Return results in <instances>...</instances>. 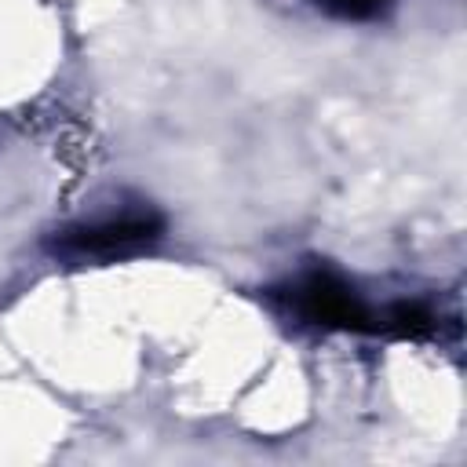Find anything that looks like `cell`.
Listing matches in <instances>:
<instances>
[{"label":"cell","mask_w":467,"mask_h":467,"mask_svg":"<svg viewBox=\"0 0 467 467\" xmlns=\"http://www.w3.org/2000/svg\"><path fill=\"white\" fill-rule=\"evenodd\" d=\"M164 237V219L153 208H124L120 215H102L77 223L47 237V252L62 263H113L153 248Z\"/></svg>","instance_id":"6da1fadb"},{"label":"cell","mask_w":467,"mask_h":467,"mask_svg":"<svg viewBox=\"0 0 467 467\" xmlns=\"http://www.w3.org/2000/svg\"><path fill=\"white\" fill-rule=\"evenodd\" d=\"M288 303L303 321L347 332H376V310L358 299L350 285H343L328 270H314L288 288Z\"/></svg>","instance_id":"7a4b0ae2"},{"label":"cell","mask_w":467,"mask_h":467,"mask_svg":"<svg viewBox=\"0 0 467 467\" xmlns=\"http://www.w3.org/2000/svg\"><path fill=\"white\" fill-rule=\"evenodd\" d=\"M438 317L423 303H390L376 314V332L401 336V339H427L434 336Z\"/></svg>","instance_id":"3957f363"},{"label":"cell","mask_w":467,"mask_h":467,"mask_svg":"<svg viewBox=\"0 0 467 467\" xmlns=\"http://www.w3.org/2000/svg\"><path fill=\"white\" fill-rule=\"evenodd\" d=\"M314 4L336 18H372L387 7V0H314Z\"/></svg>","instance_id":"277c9868"}]
</instances>
